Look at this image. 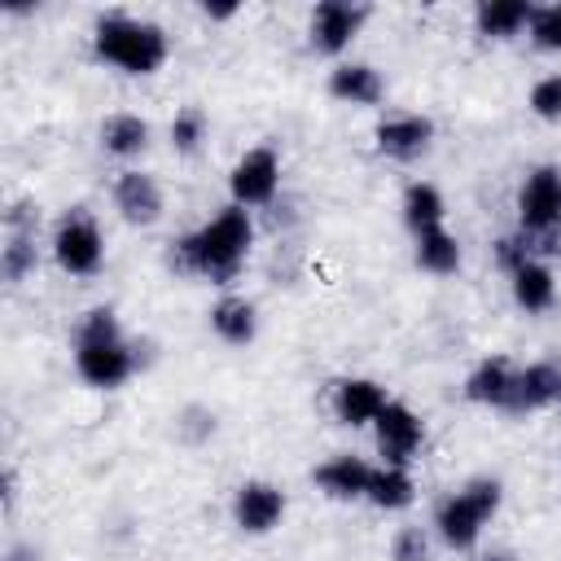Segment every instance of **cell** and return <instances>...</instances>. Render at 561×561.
I'll return each instance as SVG.
<instances>
[{"label": "cell", "instance_id": "cell-3", "mask_svg": "<svg viewBox=\"0 0 561 561\" xmlns=\"http://www.w3.org/2000/svg\"><path fill=\"white\" fill-rule=\"evenodd\" d=\"M92 53H96V61H105L123 75H153V70H162L171 44H167V31L158 22L105 13L92 26Z\"/></svg>", "mask_w": 561, "mask_h": 561}, {"label": "cell", "instance_id": "cell-22", "mask_svg": "<svg viewBox=\"0 0 561 561\" xmlns=\"http://www.w3.org/2000/svg\"><path fill=\"white\" fill-rule=\"evenodd\" d=\"M412 495H416V486H412L408 469H399V465H377L373 478H368V495H364V500H368L373 508L399 513V508L412 504Z\"/></svg>", "mask_w": 561, "mask_h": 561}, {"label": "cell", "instance_id": "cell-29", "mask_svg": "<svg viewBox=\"0 0 561 561\" xmlns=\"http://www.w3.org/2000/svg\"><path fill=\"white\" fill-rule=\"evenodd\" d=\"M180 434H184L188 443H202V438H210V434H215V416H210V412H202V408H188V412L180 416Z\"/></svg>", "mask_w": 561, "mask_h": 561}, {"label": "cell", "instance_id": "cell-27", "mask_svg": "<svg viewBox=\"0 0 561 561\" xmlns=\"http://www.w3.org/2000/svg\"><path fill=\"white\" fill-rule=\"evenodd\" d=\"M530 114L543 123H561V75H543L530 88Z\"/></svg>", "mask_w": 561, "mask_h": 561}, {"label": "cell", "instance_id": "cell-30", "mask_svg": "<svg viewBox=\"0 0 561 561\" xmlns=\"http://www.w3.org/2000/svg\"><path fill=\"white\" fill-rule=\"evenodd\" d=\"M237 13V4H206V18H215V22H228Z\"/></svg>", "mask_w": 561, "mask_h": 561}, {"label": "cell", "instance_id": "cell-8", "mask_svg": "<svg viewBox=\"0 0 561 561\" xmlns=\"http://www.w3.org/2000/svg\"><path fill=\"white\" fill-rule=\"evenodd\" d=\"M368 9L364 4H351V0H320L316 13H311V48L324 53V57H337L351 48V39L359 35Z\"/></svg>", "mask_w": 561, "mask_h": 561}, {"label": "cell", "instance_id": "cell-25", "mask_svg": "<svg viewBox=\"0 0 561 561\" xmlns=\"http://www.w3.org/2000/svg\"><path fill=\"white\" fill-rule=\"evenodd\" d=\"M530 39L543 53H561V0L557 4H539L530 18Z\"/></svg>", "mask_w": 561, "mask_h": 561}, {"label": "cell", "instance_id": "cell-20", "mask_svg": "<svg viewBox=\"0 0 561 561\" xmlns=\"http://www.w3.org/2000/svg\"><path fill=\"white\" fill-rule=\"evenodd\" d=\"M508 285H513V302L522 307V311H548L552 302H557V276H552V267L548 263H526V267H517L513 276H508Z\"/></svg>", "mask_w": 561, "mask_h": 561}, {"label": "cell", "instance_id": "cell-23", "mask_svg": "<svg viewBox=\"0 0 561 561\" xmlns=\"http://www.w3.org/2000/svg\"><path fill=\"white\" fill-rule=\"evenodd\" d=\"M149 145V123L140 114H110L101 127V149L114 158H136Z\"/></svg>", "mask_w": 561, "mask_h": 561}, {"label": "cell", "instance_id": "cell-13", "mask_svg": "<svg viewBox=\"0 0 561 561\" xmlns=\"http://www.w3.org/2000/svg\"><path fill=\"white\" fill-rule=\"evenodd\" d=\"M114 206H118V215L127 224L145 228V224H153L162 215V188H158V180L149 171H123L114 180Z\"/></svg>", "mask_w": 561, "mask_h": 561}, {"label": "cell", "instance_id": "cell-21", "mask_svg": "<svg viewBox=\"0 0 561 561\" xmlns=\"http://www.w3.org/2000/svg\"><path fill=\"white\" fill-rule=\"evenodd\" d=\"M443 215H447V206H443V193L434 184L416 180V184L403 188V224H408L412 237H425V232L443 228Z\"/></svg>", "mask_w": 561, "mask_h": 561}, {"label": "cell", "instance_id": "cell-5", "mask_svg": "<svg viewBox=\"0 0 561 561\" xmlns=\"http://www.w3.org/2000/svg\"><path fill=\"white\" fill-rule=\"evenodd\" d=\"M53 259H57V267H61L66 276H92V272H101V263H105V241H101L96 219H92L83 206L66 210V215L57 219V228H53Z\"/></svg>", "mask_w": 561, "mask_h": 561}, {"label": "cell", "instance_id": "cell-15", "mask_svg": "<svg viewBox=\"0 0 561 561\" xmlns=\"http://www.w3.org/2000/svg\"><path fill=\"white\" fill-rule=\"evenodd\" d=\"M368 478H373V465L342 451V456H329L320 469H316V486L329 495V500H364L368 495Z\"/></svg>", "mask_w": 561, "mask_h": 561}, {"label": "cell", "instance_id": "cell-28", "mask_svg": "<svg viewBox=\"0 0 561 561\" xmlns=\"http://www.w3.org/2000/svg\"><path fill=\"white\" fill-rule=\"evenodd\" d=\"M390 557H394V561H430V539H425V530H421V526H403V530L394 535V543H390Z\"/></svg>", "mask_w": 561, "mask_h": 561}, {"label": "cell", "instance_id": "cell-2", "mask_svg": "<svg viewBox=\"0 0 561 561\" xmlns=\"http://www.w3.org/2000/svg\"><path fill=\"white\" fill-rule=\"evenodd\" d=\"M75 368L96 390H118L136 373V351L118 329V316L110 307H92L79 320L75 333Z\"/></svg>", "mask_w": 561, "mask_h": 561}, {"label": "cell", "instance_id": "cell-4", "mask_svg": "<svg viewBox=\"0 0 561 561\" xmlns=\"http://www.w3.org/2000/svg\"><path fill=\"white\" fill-rule=\"evenodd\" d=\"M500 495H504V491H500L495 478H473V482H465L460 491L443 495L438 508H434V530H438V539H443L451 552H469V548L478 543L482 526L495 517Z\"/></svg>", "mask_w": 561, "mask_h": 561}, {"label": "cell", "instance_id": "cell-7", "mask_svg": "<svg viewBox=\"0 0 561 561\" xmlns=\"http://www.w3.org/2000/svg\"><path fill=\"white\" fill-rule=\"evenodd\" d=\"M517 228L548 232L561 228V167H535L517 188Z\"/></svg>", "mask_w": 561, "mask_h": 561}, {"label": "cell", "instance_id": "cell-6", "mask_svg": "<svg viewBox=\"0 0 561 561\" xmlns=\"http://www.w3.org/2000/svg\"><path fill=\"white\" fill-rule=\"evenodd\" d=\"M276 184H280V158L272 145H254L245 149L237 162H232V175H228V188H232V206H267L276 197Z\"/></svg>", "mask_w": 561, "mask_h": 561}, {"label": "cell", "instance_id": "cell-19", "mask_svg": "<svg viewBox=\"0 0 561 561\" xmlns=\"http://www.w3.org/2000/svg\"><path fill=\"white\" fill-rule=\"evenodd\" d=\"M210 329H215L219 342L245 346V342H254V333H259V311H254V302L228 294V298H219V302L210 307Z\"/></svg>", "mask_w": 561, "mask_h": 561}, {"label": "cell", "instance_id": "cell-16", "mask_svg": "<svg viewBox=\"0 0 561 561\" xmlns=\"http://www.w3.org/2000/svg\"><path fill=\"white\" fill-rule=\"evenodd\" d=\"M513 364L504 355H486L469 377H465V399L482 403V408H504L508 412V394H513Z\"/></svg>", "mask_w": 561, "mask_h": 561}, {"label": "cell", "instance_id": "cell-11", "mask_svg": "<svg viewBox=\"0 0 561 561\" xmlns=\"http://www.w3.org/2000/svg\"><path fill=\"white\" fill-rule=\"evenodd\" d=\"M373 140H377V153H386L390 162H412V158H421L430 149L434 123L425 114H394V118L377 123Z\"/></svg>", "mask_w": 561, "mask_h": 561}, {"label": "cell", "instance_id": "cell-26", "mask_svg": "<svg viewBox=\"0 0 561 561\" xmlns=\"http://www.w3.org/2000/svg\"><path fill=\"white\" fill-rule=\"evenodd\" d=\"M202 140H206V114H202V110H180V114L171 118V145H175L180 153H193Z\"/></svg>", "mask_w": 561, "mask_h": 561}, {"label": "cell", "instance_id": "cell-17", "mask_svg": "<svg viewBox=\"0 0 561 561\" xmlns=\"http://www.w3.org/2000/svg\"><path fill=\"white\" fill-rule=\"evenodd\" d=\"M530 18H535L530 0H482L473 9V26L486 39H513V35L530 31Z\"/></svg>", "mask_w": 561, "mask_h": 561}, {"label": "cell", "instance_id": "cell-1", "mask_svg": "<svg viewBox=\"0 0 561 561\" xmlns=\"http://www.w3.org/2000/svg\"><path fill=\"white\" fill-rule=\"evenodd\" d=\"M250 245H254L250 210L224 206V210H219L215 219H206L197 232H188V237L175 241L171 263H175L180 272H193V276L210 280V285H228V280L241 272Z\"/></svg>", "mask_w": 561, "mask_h": 561}, {"label": "cell", "instance_id": "cell-9", "mask_svg": "<svg viewBox=\"0 0 561 561\" xmlns=\"http://www.w3.org/2000/svg\"><path fill=\"white\" fill-rule=\"evenodd\" d=\"M373 430H377L381 465H399V469L421 451V438H425V425L408 403H386L381 416L373 421Z\"/></svg>", "mask_w": 561, "mask_h": 561}, {"label": "cell", "instance_id": "cell-24", "mask_svg": "<svg viewBox=\"0 0 561 561\" xmlns=\"http://www.w3.org/2000/svg\"><path fill=\"white\" fill-rule=\"evenodd\" d=\"M416 263L434 276H451L460 267V241L447 228H434V232L416 237Z\"/></svg>", "mask_w": 561, "mask_h": 561}, {"label": "cell", "instance_id": "cell-10", "mask_svg": "<svg viewBox=\"0 0 561 561\" xmlns=\"http://www.w3.org/2000/svg\"><path fill=\"white\" fill-rule=\"evenodd\" d=\"M285 517V491L272 486V482H241L237 495H232V522L245 530V535H267L276 530Z\"/></svg>", "mask_w": 561, "mask_h": 561}, {"label": "cell", "instance_id": "cell-14", "mask_svg": "<svg viewBox=\"0 0 561 561\" xmlns=\"http://www.w3.org/2000/svg\"><path fill=\"white\" fill-rule=\"evenodd\" d=\"M561 399V368L539 359L513 373V394H508V412H539L548 403Z\"/></svg>", "mask_w": 561, "mask_h": 561}, {"label": "cell", "instance_id": "cell-18", "mask_svg": "<svg viewBox=\"0 0 561 561\" xmlns=\"http://www.w3.org/2000/svg\"><path fill=\"white\" fill-rule=\"evenodd\" d=\"M381 92H386L381 75L364 61H342V66L329 70V96H337L346 105H377Z\"/></svg>", "mask_w": 561, "mask_h": 561}, {"label": "cell", "instance_id": "cell-31", "mask_svg": "<svg viewBox=\"0 0 561 561\" xmlns=\"http://www.w3.org/2000/svg\"><path fill=\"white\" fill-rule=\"evenodd\" d=\"M486 561H513V557H508V552H491Z\"/></svg>", "mask_w": 561, "mask_h": 561}, {"label": "cell", "instance_id": "cell-12", "mask_svg": "<svg viewBox=\"0 0 561 561\" xmlns=\"http://www.w3.org/2000/svg\"><path fill=\"white\" fill-rule=\"evenodd\" d=\"M386 403H390V399H386V386H377L373 377H346V381H337V390H333V416H337L342 425H351V430L373 425Z\"/></svg>", "mask_w": 561, "mask_h": 561}]
</instances>
